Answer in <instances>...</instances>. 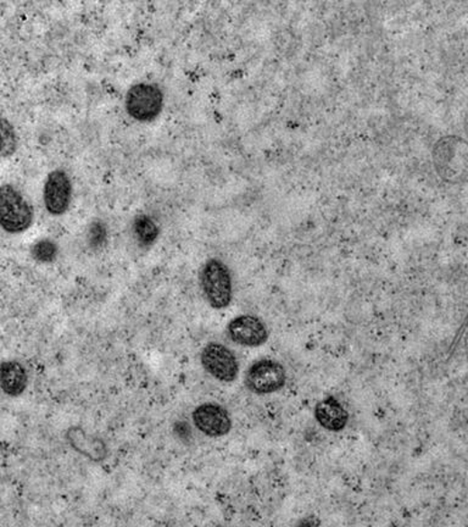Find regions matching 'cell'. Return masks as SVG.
<instances>
[{
    "label": "cell",
    "instance_id": "1",
    "mask_svg": "<svg viewBox=\"0 0 468 527\" xmlns=\"http://www.w3.org/2000/svg\"><path fill=\"white\" fill-rule=\"evenodd\" d=\"M201 287L206 303L212 309L229 308L233 299V281L229 267L218 258H212L202 265Z\"/></svg>",
    "mask_w": 468,
    "mask_h": 527
},
{
    "label": "cell",
    "instance_id": "2",
    "mask_svg": "<svg viewBox=\"0 0 468 527\" xmlns=\"http://www.w3.org/2000/svg\"><path fill=\"white\" fill-rule=\"evenodd\" d=\"M33 219V206L25 195L15 186L0 185V229L9 234L23 233Z\"/></svg>",
    "mask_w": 468,
    "mask_h": 527
},
{
    "label": "cell",
    "instance_id": "3",
    "mask_svg": "<svg viewBox=\"0 0 468 527\" xmlns=\"http://www.w3.org/2000/svg\"><path fill=\"white\" fill-rule=\"evenodd\" d=\"M433 163L444 181L456 184L466 177L467 144L457 136H444L433 147Z\"/></svg>",
    "mask_w": 468,
    "mask_h": 527
},
{
    "label": "cell",
    "instance_id": "4",
    "mask_svg": "<svg viewBox=\"0 0 468 527\" xmlns=\"http://www.w3.org/2000/svg\"><path fill=\"white\" fill-rule=\"evenodd\" d=\"M164 93L157 85L140 82L126 93L127 114L139 123H151L159 117L164 109Z\"/></svg>",
    "mask_w": 468,
    "mask_h": 527
},
{
    "label": "cell",
    "instance_id": "5",
    "mask_svg": "<svg viewBox=\"0 0 468 527\" xmlns=\"http://www.w3.org/2000/svg\"><path fill=\"white\" fill-rule=\"evenodd\" d=\"M287 371L280 361L264 358L248 368L244 384L254 395H271L284 387Z\"/></svg>",
    "mask_w": 468,
    "mask_h": 527
},
{
    "label": "cell",
    "instance_id": "6",
    "mask_svg": "<svg viewBox=\"0 0 468 527\" xmlns=\"http://www.w3.org/2000/svg\"><path fill=\"white\" fill-rule=\"evenodd\" d=\"M201 361L206 373L222 384H230L238 377V359L225 344L218 342L206 344L202 350Z\"/></svg>",
    "mask_w": 468,
    "mask_h": 527
},
{
    "label": "cell",
    "instance_id": "7",
    "mask_svg": "<svg viewBox=\"0 0 468 527\" xmlns=\"http://www.w3.org/2000/svg\"><path fill=\"white\" fill-rule=\"evenodd\" d=\"M72 181L64 170H53L48 174L43 187V202L51 216H61L70 208Z\"/></svg>",
    "mask_w": 468,
    "mask_h": 527
},
{
    "label": "cell",
    "instance_id": "8",
    "mask_svg": "<svg viewBox=\"0 0 468 527\" xmlns=\"http://www.w3.org/2000/svg\"><path fill=\"white\" fill-rule=\"evenodd\" d=\"M193 423L202 435L219 439L229 435L232 429L230 413L218 403H204L192 413Z\"/></svg>",
    "mask_w": 468,
    "mask_h": 527
},
{
    "label": "cell",
    "instance_id": "9",
    "mask_svg": "<svg viewBox=\"0 0 468 527\" xmlns=\"http://www.w3.org/2000/svg\"><path fill=\"white\" fill-rule=\"evenodd\" d=\"M226 332L234 344L242 347H260L268 340L266 323L256 315L244 314L230 320Z\"/></svg>",
    "mask_w": 468,
    "mask_h": 527
},
{
    "label": "cell",
    "instance_id": "10",
    "mask_svg": "<svg viewBox=\"0 0 468 527\" xmlns=\"http://www.w3.org/2000/svg\"><path fill=\"white\" fill-rule=\"evenodd\" d=\"M30 384L29 371L22 361L3 360L0 363V391L10 398L25 394Z\"/></svg>",
    "mask_w": 468,
    "mask_h": 527
},
{
    "label": "cell",
    "instance_id": "11",
    "mask_svg": "<svg viewBox=\"0 0 468 527\" xmlns=\"http://www.w3.org/2000/svg\"><path fill=\"white\" fill-rule=\"evenodd\" d=\"M315 418L327 432H339L346 429L349 414L342 403L335 397L322 399L315 406Z\"/></svg>",
    "mask_w": 468,
    "mask_h": 527
},
{
    "label": "cell",
    "instance_id": "12",
    "mask_svg": "<svg viewBox=\"0 0 468 527\" xmlns=\"http://www.w3.org/2000/svg\"><path fill=\"white\" fill-rule=\"evenodd\" d=\"M67 441L72 450L88 458L89 460H104L106 453H108L105 443L102 440L86 432L78 426L68 429Z\"/></svg>",
    "mask_w": 468,
    "mask_h": 527
},
{
    "label": "cell",
    "instance_id": "13",
    "mask_svg": "<svg viewBox=\"0 0 468 527\" xmlns=\"http://www.w3.org/2000/svg\"><path fill=\"white\" fill-rule=\"evenodd\" d=\"M133 234L140 247L153 246L159 237V226L150 216L139 215L133 222Z\"/></svg>",
    "mask_w": 468,
    "mask_h": 527
},
{
    "label": "cell",
    "instance_id": "14",
    "mask_svg": "<svg viewBox=\"0 0 468 527\" xmlns=\"http://www.w3.org/2000/svg\"><path fill=\"white\" fill-rule=\"evenodd\" d=\"M19 148V136H17L15 127L6 120L5 117H0V158L13 157Z\"/></svg>",
    "mask_w": 468,
    "mask_h": 527
},
{
    "label": "cell",
    "instance_id": "15",
    "mask_svg": "<svg viewBox=\"0 0 468 527\" xmlns=\"http://www.w3.org/2000/svg\"><path fill=\"white\" fill-rule=\"evenodd\" d=\"M58 253L57 243L44 239L33 244L31 256L40 264H50L57 259Z\"/></svg>",
    "mask_w": 468,
    "mask_h": 527
}]
</instances>
